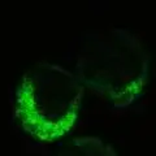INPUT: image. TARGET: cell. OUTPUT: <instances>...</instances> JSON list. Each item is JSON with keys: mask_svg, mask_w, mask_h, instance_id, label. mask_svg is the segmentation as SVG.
I'll return each mask as SVG.
<instances>
[{"mask_svg": "<svg viewBox=\"0 0 156 156\" xmlns=\"http://www.w3.org/2000/svg\"><path fill=\"white\" fill-rule=\"evenodd\" d=\"M85 89L69 70L39 64L23 74L16 90L14 115L34 139L53 142L77 122Z\"/></svg>", "mask_w": 156, "mask_h": 156, "instance_id": "1", "label": "cell"}, {"mask_svg": "<svg viewBox=\"0 0 156 156\" xmlns=\"http://www.w3.org/2000/svg\"><path fill=\"white\" fill-rule=\"evenodd\" d=\"M56 156H117V152L98 136H80L66 143Z\"/></svg>", "mask_w": 156, "mask_h": 156, "instance_id": "3", "label": "cell"}, {"mask_svg": "<svg viewBox=\"0 0 156 156\" xmlns=\"http://www.w3.org/2000/svg\"><path fill=\"white\" fill-rule=\"evenodd\" d=\"M81 57L77 78L108 99L115 108H126L142 92L147 80V57L134 37L124 33L109 38Z\"/></svg>", "mask_w": 156, "mask_h": 156, "instance_id": "2", "label": "cell"}]
</instances>
